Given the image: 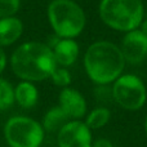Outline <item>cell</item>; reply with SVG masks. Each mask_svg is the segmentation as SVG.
<instances>
[{
	"instance_id": "cell-2",
	"label": "cell",
	"mask_w": 147,
	"mask_h": 147,
	"mask_svg": "<svg viewBox=\"0 0 147 147\" xmlns=\"http://www.w3.org/2000/svg\"><path fill=\"white\" fill-rule=\"evenodd\" d=\"M125 59L120 47L111 41H96L86 49L84 67L86 75L97 85H109L123 74Z\"/></svg>"
},
{
	"instance_id": "cell-10",
	"label": "cell",
	"mask_w": 147,
	"mask_h": 147,
	"mask_svg": "<svg viewBox=\"0 0 147 147\" xmlns=\"http://www.w3.org/2000/svg\"><path fill=\"white\" fill-rule=\"evenodd\" d=\"M57 65L61 67H67L75 63L79 56V44L74 39H58L52 47Z\"/></svg>"
},
{
	"instance_id": "cell-3",
	"label": "cell",
	"mask_w": 147,
	"mask_h": 147,
	"mask_svg": "<svg viewBox=\"0 0 147 147\" xmlns=\"http://www.w3.org/2000/svg\"><path fill=\"white\" fill-rule=\"evenodd\" d=\"M142 0H101L99 17L106 26L123 32L137 30L143 22Z\"/></svg>"
},
{
	"instance_id": "cell-14",
	"label": "cell",
	"mask_w": 147,
	"mask_h": 147,
	"mask_svg": "<svg viewBox=\"0 0 147 147\" xmlns=\"http://www.w3.org/2000/svg\"><path fill=\"white\" fill-rule=\"evenodd\" d=\"M110 117H111V112H110L109 109H106V107H97V109L92 110L86 115V119L84 123H85L86 127L90 130H96V129L103 128L110 121Z\"/></svg>"
},
{
	"instance_id": "cell-19",
	"label": "cell",
	"mask_w": 147,
	"mask_h": 147,
	"mask_svg": "<svg viewBox=\"0 0 147 147\" xmlns=\"http://www.w3.org/2000/svg\"><path fill=\"white\" fill-rule=\"evenodd\" d=\"M5 67H7V54H5V52L0 47V75L5 70Z\"/></svg>"
},
{
	"instance_id": "cell-20",
	"label": "cell",
	"mask_w": 147,
	"mask_h": 147,
	"mask_svg": "<svg viewBox=\"0 0 147 147\" xmlns=\"http://www.w3.org/2000/svg\"><path fill=\"white\" fill-rule=\"evenodd\" d=\"M140 27H141V31H142V32H143V34H145V35L147 36V20H145L142 23H141V26H140Z\"/></svg>"
},
{
	"instance_id": "cell-9",
	"label": "cell",
	"mask_w": 147,
	"mask_h": 147,
	"mask_svg": "<svg viewBox=\"0 0 147 147\" xmlns=\"http://www.w3.org/2000/svg\"><path fill=\"white\" fill-rule=\"evenodd\" d=\"M59 107L70 120H80L86 114V101L79 90L66 86L59 93Z\"/></svg>"
},
{
	"instance_id": "cell-17",
	"label": "cell",
	"mask_w": 147,
	"mask_h": 147,
	"mask_svg": "<svg viewBox=\"0 0 147 147\" xmlns=\"http://www.w3.org/2000/svg\"><path fill=\"white\" fill-rule=\"evenodd\" d=\"M21 5V0H0V18L16 16Z\"/></svg>"
},
{
	"instance_id": "cell-1",
	"label": "cell",
	"mask_w": 147,
	"mask_h": 147,
	"mask_svg": "<svg viewBox=\"0 0 147 147\" xmlns=\"http://www.w3.org/2000/svg\"><path fill=\"white\" fill-rule=\"evenodd\" d=\"M58 66L52 48L40 41H26L10 56V67L16 76L23 81H43Z\"/></svg>"
},
{
	"instance_id": "cell-12",
	"label": "cell",
	"mask_w": 147,
	"mask_h": 147,
	"mask_svg": "<svg viewBox=\"0 0 147 147\" xmlns=\"http://www.w3.org/2000/svg\"><path fill=\"white\" fill-rule=\"evenodd\" d=\"M39 99L38 88L31 81H21L14 88V102L23 109H32Z\"/></svg>"
},
{
	"instance_id": "cell-16",
	"label": "cell",
	"mask_w": 147,
	"mask_h": 147,
	"mask_svg": "<svg viewBox=\"0 0 147 147\" xmlns=\"http://www.w3.org/2000/svg\"><path fill=\"white\" fill-rule=\"evenodd\" d=\"M51 79L53 81V84H56L57 86H62V88H66L71 84V74L65 67L57 66L53 74L51 75Z\"/></svg>"
},
{
	"instance_id": "cell-8",
	"label": "cell",
	"mask_w": 147,
	"mask_h": 147,
	"mask_svg": "<svg viewBox=\"0 0 147 147\" xmlns=\"http://www.w3.org/2000/svg\"><path fill=\"white\" fill-rule=\"evenodd\" d=\"M120 51L125 62L132 65L141 63L147 57V36L141 28L129 31L123 38Z\"/></svg>"
},
{
	"instance_id": "cell-21",
	"label": "cell",
	"mask_w": 147,
	"mask_h": 147,
	"mask_svg": "<svg viewBox=\"0 0 147 147\" xmlns=\"http://www.w3.org/2000/svg\"><path fill=\"white\" fill-rule=\"evenodd\" d=\"M145 132H146V136H147V116H146V120H145Z\"/></svg>"
},
{
	"instance_id": "cell-11",
	"label": "cell",
	"mask_w": 147,
	"mask_h": 147,
	"mask_svg": "<svg viewBox=\"0 0 147 147\" xmlns=\"http://www.w3.org/2000/svg\"><path fill=\"white\" fill-rule=\"evenodd\" d=\"M23 34V23L16 16L0 18V47L14 44Z\"/></svg>"
},
{
	"instance_id": "cell-5",
	"label": "cell",
	"mask_w": 147,
	"mask_h": 147,
	"mask_svg": "<svg viewBox=\"0 0 147 147\" xmlns=\"http://www.w3.org/2000/svg\"><path fill=\"white\" fill-rule=\"evenodd\" d=\"M44 133L40 123L27 116H13L4 127L5 140L10 147H40Z\"/></svg>"
},
{
	"instance_id": "cell-15",
	"label": "cell",
	"mask_w": 147,
	"mask_h": 147,
	"mask_svg": "<svg viewBox=\"0 0 147 147\" xmlns=\"http://www.w3.org/2000/svg\"><path fill=\"white\" fill-rule=\"evenodd\" d=\"M14 103V88L9 81L0 78V111Z\"/></svg>"
},
{
	"instance_id": "cell-7",
	"label": "cell",
	"mask_w": 147,
	"mask_h": 147,
	"mask_svg": "<svg viewBox=\"0 0 147 147\" xmlns=\"http://www.w3.org/2000/svg\"><path fill=\"white\" fill-rule=\"evenodd\" d=\"M58 147H92V130L81 120H70L57 133Z\"/></svg>"
},
{
	"instance_id": "cell-4",
	"label": "cell",
	"mask_w": 147,
	"mask_h": 147,
	"mask_svg": "<svg viewBox=\"0 0 147 147\" xmlns=\"http://www.w3.org/2000/svg\"><path fill=\"white\" fill-rule=\"evenodd\" d=\"M47 14L54 34L61 39L79 36L86 23L83 8L74 0H52Z\"/></svg>"
},
{
	"instance_id": "cell-18",
	"label": "cell",
	"mask_w": 147,
	"mask_h": 147,
	"mask_svg": "<svg viewBox=\"0 0 147 147\" xmlns=\"http://www.w3.org/2000/svg\"><path fill=\"white\" fill-rule=\"evenodd\" d=\"M92 147H114L111 143V141H109L107 138H99L96 142L92 143Z\"/></svg>"
},
{
	"instance_id": "cell-13",
	"label": "cell",
	"mask_w": 147,
	"mask_h": 147,
	"mask_svg": "<svg viewBox=\"0 0 147 147\" xmlns=\"http://www.w3.org/2000/svg\"><path fill=\"white\" fill-rule=\"evenodd\" d=\"M69 121H70L69 116L62 111L61 107L56 106L47 111V114L44 115V117H43L41 127H43L44 132L58 133Z\"/></svg>"
},
{
	"instance_id": "cell-6",
	"label": "cell",
	"mask_w": 147,
	"mask_h": 147,
	"mask_svg": "<svg viewBox=\"0 0 147 147\" xmlns=\"http://www.w3.org/2000/svg\"><path fill=\"white\" fill-rule=\"evenodd\" d=\"M112 99L128 111H137L146 103L147 92L143 81L138 76L120 75L112 84Z\"/></svg>"
}]
</instances>
